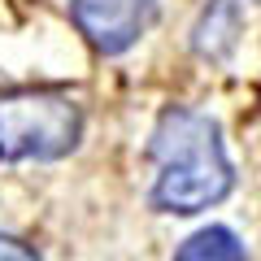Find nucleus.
<instances>
[{
    "label": "nucleus",
    "instance_id": "obj_1",
    "mask_svg": "<svg viewBox=\"0 0 261 261\" xmlns=\"http://www.w3.org/2000/svg\"><path fill=\"white\" fill-rule=\"evenodd\" d=\"M157 161L152 205L161 214H200L231 192L235 174L222 148V130L196 109H166L148 144Z\"/></svg>",
    "mask_w": 261,
    "mask_h": 261
},
{
    "label": "nucleus",
    "instance_id": "obj_2",
    "mask_svg": "<svg viewBox=\"0 0 261 261\" xmlns=\"http://www.w3.org/2000/svg\"><path fill=\"white\" fill-rule=\"evenodd\" d=\"M83 113L57 92L0 96V161H57L79 148Z\"/></svg>",
    "mask_w": 261,
    "mask_h": 261
},
{
    "label": "nucleus",
    "instance_id": "obj_3",
    "mask_svg": "<svg viewBox=\"0 0 261 261\" xmlns=\"http://www.w3.org/2000/svg\"><path fill=\"white\" fill-rule=\"evenodd\" d=\"M70 18L100 53H126L157 22V0H70Z\"/></svg>",
    "mask_w": 261,
    "mask_h": 261
},
{
    "label": "nucleus",
    "instance_id": "obj_4",
    "mask_svg": "<svg viewBox=\"0 0 261 261\" xmlns=\"http://www.w3.org/2000/svg\"><path fill=\"white\" fill-rule=\"evenodd\" d=\"M235 35H240V0H209L192 31V48L200 57H226Z\"/></svg>",
    "mask_w": 261,
    "mask_h": 261
},
{
    "label": "nucleus",
    "instance_id": "obj_5",
    "mask_svg": "<svg viewBox=\"0 0 261 261\" xmlns=\"http://www.w3.org/2000/svg\"><path fill=\"white\" fill-rule=\"evenodd\" d=\"M174 261H244V244L226 226H205L174 252Z\"/></svg>",
    "mask_w": 261,
    "mask_h": 261
},
{
    "label": "nucleus",
    "instance_id": "obj_6",
    "mask_svg": "<svg viewBox=\"0 0 261 261\" xmlns=\"http://www.w3.org/2000/svg\"><path fill=\"white\" fill-rule=\"evenodd\" d=\"M0 261H39V257H35V252H31L22 240H13V235H0Z\"/></svg>",
    "mask_w": 261,
    "mask_h": 261
}]
</instances>
